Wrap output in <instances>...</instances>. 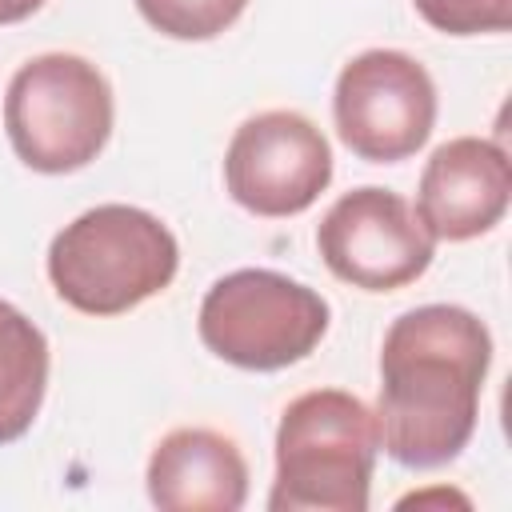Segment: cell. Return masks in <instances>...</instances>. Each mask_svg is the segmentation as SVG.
Returning <instances> with one entry per match:
<instances>
[{"mask_svg":"<svg viewBox=\"0 0 512 512\" xmlns=\"http://www.w3.org/2000/svg\"><path fill=\"white\" fill-rule=\"evenodd\" d=\"M492 368L488 324L460 304H420L392 320L380 344V448L404 468L456 460L480 420Z\"/></svg>","mask_w":512,"mask_h":512,"instance_id":"1","label":"cell"},{"mask_svg":"<svg viewBox=\"0 0 512 512\" xmlns=\"http://www.w3.org/2000/svg\"><path fill=\"white\" fill-rule=\"evenodd\" d=\"M172 228L136 204H96L48 244L56 296L84 316H124L176 280Z\"/></svg>","mask_w":512,"mask_h":512,"instance_id":"2","label":"cell"},{"mask_svg":"<svg viewBox=\"0 0 512 512\" xmlns=\"http://www.w3.org/2000/svg\"><path fill=\"white\" fill-rule=\"evenodd\" d=\"M380 456L376 412L344 388L288 400L276 424L272 512H364Z\"/></svg>","mask_w":512,"mask_h":512,"instance_id":"3","label":"cell"},{"mask_svg":"<svg viewBox=\"0 0 512 512\" xmlns=\"http://www.w3.org/2000/svg\"><path fill=\"white\" fill-rule=\"evenodd\" d=\"M112 84L76 52L24 60L4 92V132L20 164L44 176L88 168L112 136Z\"/></svg>","mask_w":512,"mask_h":512,"instance_id":"4","label":"cell"},{"mask_svg":"<svg viewBox=\"0 0 512 512\" xmlns=\"http://www.w3.org/2000/svg\"><path fill=\"white\" fill-rule=\"evenodd\" d=\"M332 320L328 300L272 268H236L200 300V340L244 372H280L312 356Z\"/></svg>","mask_w":512,"mask_h":512,"instance_id":"5","label":"cell"},{"mask_svg":"<svg viewBox=\"0 0 512 512\" xmlns=\"http://www.w3.org/2000/svg\"><path fill=\"white\" fill-rule=\"evenodd\" d=\"M332 120L352 156L368 164L408 160L432 136L436 84L416 56L400 48H368L340 68Z\"/></svg>","mask_w":512,"mask_h":512,"instance_id":"6","label":"cell"},{"mask_svg":"<svg viewBox=\"0 0 512 512\" xmlns=\"http://www.w3.org/2000/svg\"><path fill=\"white\" fill-rule=\"evenodd\" d=\"M332 184L328 136L292 108H268L248 116L224 152L228 196L264 220L300 216Z\"/></svg>","mask_w":512,"mask_h":512,"instance_id":"7","label":"cell"},{"mask_svg":"<svg viewBox=\"0 0 512 512\" xmlns=\"http://www.w3.org/2000/svg\"><path fill=\"white\" fill-rule=\"evenodd\" d=\"M316 248L336 280L364 292H396L420 280L436 256V240L416 208L400 192L376 184L344 192L324 212Z\"/></svg>","mask_w":512,"mask_h":512,"instance_id":"8","label":"cell"},{"mask_svg":"<svg viewBox=\"0 0 512 512\" xmlns=\"http://www.w3.org/2000/svg\"><path fill=\"white\" fill-rule=\"evenodd\" d=\"M512 200V164L504 144L484 136H456L444 140L416 188V216L432 232V240H476L492 232Z\"/></svg>","mask_w":512,"mask_h":512,"instance_id":"9","label":"cell"},{"mask_svg":"<svg viewBox=\"0 0 512 512\" xmlns=\"http://www.w3.org/2000/svg\"><path fill=\"white\" fill-rule=\"evenodd\" d=\"M144 484L164 512H236L248 500V460L216 428H172L152 448Z\"/></svg>","mask_w":512,"mask_h":512,"instance_id":"10","label":"cell"},{"mask_svg":"<svg viewBox=\"0 0 512 512\" xmlns=\"http://www.w3.org/2000/svg\"><path fill=\"white\" fill-rule=\"evenodd\" d=\"M48 340L8 300H0V444L20 440L40 416L48 388Z\"/></svg>","mask_w":512,"mask_h":512,"instance_id":"11","label":"cell"},{"mask_svg":"<svg viewBox=\"0 0 512 512\" xmlns=\"http://www.w3.org/2000/svg\"><path fill=\"white\" fill-rule=\"evenodd\" d=\"M248 0H136V12L168 40H212L244 16Z\"/></svg>","mask_w":512,"mask_h":512,"instance_id":"12","label":"cell"},{"mask_svg":"<svg viewBox=\"0 0 512 512\" xmlns=\"http://www.w3.org/2000/svg\"><path fill=\"white\" fill-rule=\"evenodd\" d=\"M420 20L444 36H480L512 28V0H412Z\"/></svg>","mask_w":512,"mask_h":512,"instance_id":"13","label":"cell"},{"mask_svg":"<svg viewBox=\"0 0 512 512\" xmlns=\"http://www.w3.org/2000/svg\"><path fill=\"white\" fill-rule=\"evenodd\" d=\"M420 508V504H460V508H468V496H460V492H448V488H436V492H412V496H404L396 508Z\"/></svg>","mask_w":512,"mask_h":512,"instance_id":"14","label":"cell"},{"mask_svg":"<svg viewBox=\"0 0 512 512\" xmlns=\"http://www.w3.org/2000/svg\"><path fill=\"white\" fill-rule=\"evenodd\" d=\"M40 8H44V0H0V24H20Z\"/></svg>","mask_w":512,"mask_h":512,"instance_id":"15","label":"cell"}]
</instances>
